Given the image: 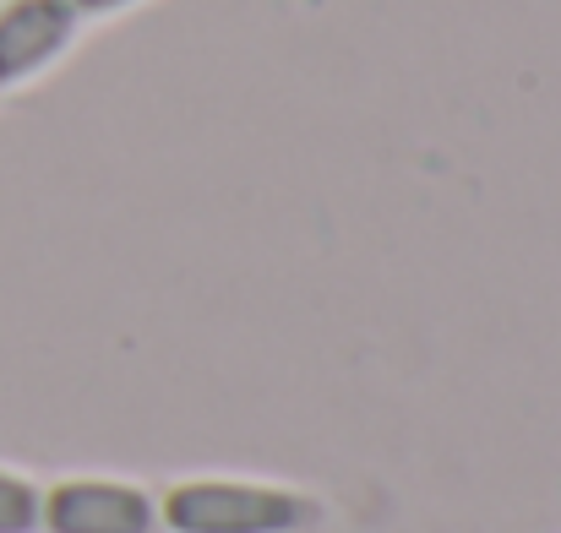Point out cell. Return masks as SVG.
<instances>
[{
    "label": "cell",
    "instance_id": "cell-1",
    "mask_svg": "<svg viewBox=\"0 0 561 533\" xmlns=\"http://www.w3.org/2000/svg\"><path fill=\"white\" fill-rule=\"evenodd\" d=\"M306 518L295 490L245 479H186L159 501V523L170 533H295Z\"/></svg>",
    "mask_w": 561,
    "mask_h": 533
},
{
    "label": "cell",
    "instance_id": "cell-2",
    "mask_svg": "<svg viewBox=\"0 0 561 533\" xmlns=\"http://www.w3.org/2000/svg\"><path fill=\"white\" fill-rule=\"evenodd\" d=\"M49 533H153L159 529V501L137 485L121 479H60L44 490V518Z\"/></svg>",
    "mask_w": 561,
    "mask_h": 533
},
{
    "label": "cell",
    "instance_id": "cell-3",
    "mask_svg": "<svg viewBox=\"0 0 561 533\" xmlns=\"http://www.w3.org/2000/svg\"><path fill=\"white\" fill-rule=\"evenodd\" d=\"M77 33L66 0H5L0 5V88L44 71Z\"/></svg>",
    "mask_w": 561,
    "mask_h": 533
},
{
    "label": "cell",
    "instance_id": "cell-4",
    "mask_svg": "<svg viewBox=\"0 0 561 533\" xmlns=\"http://www.w3.org/2000/svg\"><path fill=\"white\" fill-rule=\"evenodd\" d=\"M38 518H44V490L0 468V533H33Z\"/></svg>",
    "mask_w": 561,
    "mask_h": 533
},
{
    "label": "cell",
    "instance_id": "cell-5",
    "mask_svg": "<svg viewBox=\"0 0 561 533\" xmlns=\"http://www.w3.org/2000/svg\"><path fill=\"white\" fill-rule=\"evenodd\" d=\"M71 11H121V5H131V0H66Z\"/></svg>",
    "mask_w": 561,
    "mask_h": 533
}]
</instances>
